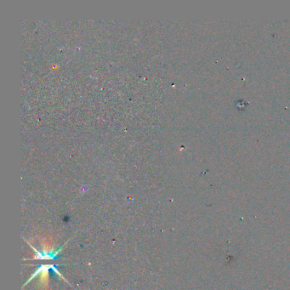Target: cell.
<instances>
[{
    "label": "cell",
    "mask_w": 290,
    "mask_h": 290,
    "mask_svg": "<svg viewBox=\"0 0 290 290\" xmlns=\"http://www.w3.org/2000/svg\"><path fill=\"white\" fill-rule=\"evenodd\" d=\"M58 265H41L37 270L32 275V276L26 281V282L23 285V287H25L26 284H28L29 282L32 281L33 278H35L36 276H39V283L42 287H47L48 283V271L49 270H54V271H58L56 267Z\"/></svg>",
    "instance_id": "cell-1"
},
{
    "label": "cell",
    "mask_w": 290,
    "mask_h": 290,
    "mask_svg": "<svg viewBox=\"0 0 290 290\" xmlns=\"http://www.w3.org/2000/svg\"><path fill=\"white\" fill-rule=\"evenodd\" d=\"M26 242H27V243L30 245V247L32 248V250L35 252V256L33 257V259H56L58 258V255H59L60 252L63 250V248H64L65 245H66V242H66L63 246H61V247L58 250H56V251H55L54 249L48 250L47 249H43V252H39L38 250L36 249L34 247H32V245L29 243L28 241H26Z\"/></svg>",
    "instance_id": "cell-2"
}]
</instances>
